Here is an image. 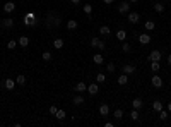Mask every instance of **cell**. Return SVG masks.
Listing matches in <instances>:
<instances>
[{"label": "cell", "mask_w": 171, "mask_h": 127, "mask_svg": "<svg viewBox=\"0 0 171 127\" xmlns=\"http://www.w3.org/2000/svg\"><path fill=\"white\" fill-rule=\"evenodd\" d=\"M45 24L48 26V28H58L60 24H62V19H60V15L57 14V12H48V15H46V19H45Z\"/></svg>", "instance_id": "obj_1"}, {"label": "cell", "mask_w": 171, "mask_h": 127, "mask_svg": "<svg viewBox=\"0 0 171 127\" xmlns=\"http://www.w3.org/2000/svg\"><path fill=\"white\" fill-rule=\"evenodd\" d=\"M22 24L24 26H36L38 24V19H36V14L34 12H27L22 19Z\"/></svg>", "instance_id": "obj_2"}, {"label": "cell", "mask_w": 171, "mask_h": 127, "mask_svg": "<svg viewBox=\"0 0 171 127\" xmlns=\"http://www.w3.org/2000/svg\"><path fill=\"white\" fill-rule=\"evenodd\" d=\"M91 46H92V48H98L99 52L106 48V46H104V41H103V40H99L98 36H94V38L91 40Z\"/></svg>", "instance_id": "obj_3"}, {"label": "cell", "mask_w": 171, "mask_h": 127, "mask_svg": "<svg viewBox=\"0 0 171 127\" xmlns=\"http://www.w3.org/2000/svg\"><path fill=\"white\" fill-rule=\"evenodd\" d=\"M14 24H15V21H14L12 17H7V19H2V21H0V26H2L3 29H10V28H14Z\"/></svg>", "instance_id": "obj_4"}, {"label": "cell", "mask_w": 171, "mask_h": 127, "mask_svg": "<svg viewBox=\"0 0 171 127\" xmlns=\"http://www.w3.org/2000/svg\"><path fill=\"white\" fill-rule=\"evenodd\" d=\"M127 19H128L130 24H137V22L140 21V15H139V12H128V14H127Z\"/></svg>", "instance_id": "obj_5"}, {"label": "cell", "mask_w": 171, "mask_h": 127, "mask_svg": "<svg viewBox=\"0 0 171 127\" xmlns=\"http://www.w3.org/2000/svg\"><path fill=\"white\" fill-rule=\"evenodd\" d=\"M137 40H139L140 45H149V43H151V34H149V33H140Z\"/></svg>", "instance_id": "obj_6"}, {"label": "cell", "mask_w": 171, "mask_h": 127, "mask_svg": "<svg viewBox=\"0 0 171 127\" xmlns=\"http://www.w3.org/2000/svg\"><path fill=\"white\" fill-rule=\"evenodd\" d=\"M151 84L154 86V88H163V79H161V76H158L156 72H154V76H152V79H151Z\"/></svg>", "instance_id": "obj_7"}, {"label": "cell", "mask_w": 171, "mask_h": 127, "mask_svg": "<svg viewBox=\"0 0 171 127\" xmlns=\"http://www.w3.org/2000/svg\"><path fill=\"white\" fill-rule=\"evenodd\" d=\"M87 93L92 95V96L98 95V93H99V83H92V84H89V86H87Z\"/></svg>", "instance_id": "obj_8"}, {"label": "cell", "mask_w": 171, "mask_h": 127, "mask_svg": "<svg viewBox=\"0 0 171 127\" xmlns=\"http://www.w3.org/2000/svg\"><path fill=\"white\" fill-rule=\"evenodd\" d=\"M118 12H120V14H128V12H130V3H128V2H122V3L118 5Z\"/></svg>", "instance_id": "obj_9"}, {"label": "cell", "mask_w": 171, "mask_h": 127, "mask_svg": "<svg viewBox=\"0 0 171 127\" xmlns=\"http://www.w3.org/2000/svg\"><path fill=\"white\" fill-rule=\"evenodd\" d=\"M149 60H151V62H159V60H161V52H159V50H152V52L149 53Z\"/></svg>", "instance_id": "obj_10"}, {"label": "cell", "mask_w": 171, "mask_h": 127, "mask_svg": "<svg viewBox=\"0 0 171 127\" xmlns=\"http://www.w3.org/2000/svg\"><path fill=\"white\" fill-rule=\"evenodd\" d=\"M14 10H15V3H14V2H5V3H3V12L12 14Z\"/></svg>", "instance_id": "obj_11"}, {"label": "cell", "mask_w": 171, "mask_h": 127, "mask_svg": "<svg viewBox=\"0 0 171 127\" xmlns=\"http://www.w3.org/2000/svg\"><path fill=\"white\" fill-rule=\"evenodd\" d=\"M84 101H86V100H84V96H82L81 93H79L77 96H74V98H72V103H74V105H77V107H81Z\"/></svg>", "instance_id": "obj_12"}, {"label": "cell", "mask_w": 171, "mask_h": 127, "mask_svg": "<svg viewBox=\"0 0 171 127\" xmlns=\"http://www.w3.org/2000/svg\"><path fill=\"white\" fill-rule=\"evenodd\" d=\"M77 26H79V24H77V21H75V19H69V21H67V29H69V31L77 29Z\"/></svg>", "instance_id": "obj_13"}, {"label": "cell", "mask_w": 171, "mask_h": 127, "mask_svg": "<svg viewBox=\"0 0 171 127\" xmlns=\"http://www.w3.org/2000/svg\"><path fill=\"white\" fill-rule=\"evenodd\" d=\"M127 83H128V74H125V72L120 74V76H118V84H120V86H125Z\"/></svg>", "instance_id": "obj_14"}, {"label": "cell", "mask_w": 171, "mask_h": 127, "mask_svg": "<svg viewBox=\"0 0 171 127\" xmlns=\"http://www.w3.org/2000/svg\"><path fill=\"white\" fill-rule=\"evenodd\" d=\"M14 88H15V81H14V79H10V77H9V79H5V89H7V91H12Z\"/></svg>", "instance_id": "obj_15"}, {"label": "cell", "mask_w": 171, "mask_h": 127, "mask_svg": "<svg viewBox=\"0 0 171 127\" xmlns=\"http://www.w3.org/2000/svg\"><path fill=\"white\" fill-rule=\"evenodd\" d=\"M74 89H75L77 93H84V91L87 89V86H86V83H82V81H81V83H77V84H75V88H74Z\"/></svg>", "instance_id": "obj_16"}, {"label": "cell", "mask_w": 171, "mask_h": 127, "mask_svg": "<svg viewBox=\"0 0 171 127\" xmlns=\"http://www.w3.org/2000/svg\"><path fill=\"white\" fill-rule=\"evenodd\" d=\"M142 105H144V101H142L140 98H135V100L132 101V108H135V110H140Z\"/></svg>", "instance_id": "obj_17"}, {"label": "cell", "mask_w": 171, "mask_h": 127, "mask_svg": "<svg viewBox=\"0 0 171 127\" xmlns=\"http://www.w3.org/2000/svg\"><path fill=\"white\" fill-rule=\"evenodd\" d=\"M152 110L159 114V112L163 110V101H159V100H156V101H152Z\"/></svg>", "instance_id": "obj_18"}, {"label": "cell", "mask_w": 171, "mask_h": 127, "mask_svg": "<svg viewBox=\"0 0 171 127\" xmlns=\"http://www.w3.org/2000/svg\"><path fill=\"white\" fill-rule=\"evenodd\" d=\"M108 114H110V107H108L106 103L101 105V107H99V115H101V117H106Z\"/></svg>", "instance_id": "obj_19"}, {"label": "cell", "mask_w": 171, "mask_h": 127, "mask_svg": "<svg viewBox=\"0 0 171 127\" xmlns=\"http://www.w3.org/2000/svg\"><path fill=\"white\" fill-rule=\"evenodd\" d=\"M116 38H118L120 41H125V40H127V31H125V29H118V31H116Z\"/></svg>", "instance_id": "obj_20"}, {"label": "cell", "mask_w": 171, "mask_h": 127, "mask_svg": "<svg viewBox=\"0 0 171 127\" xmlns=\"http://www.w3.org/2000/svg\"><path fill=\"white\" fill-rule=\"evenodd\" d=\"M53 48H57V50L63 48V40H62V38H55V40H53Z\"/></svg>", "instance_id": "obj_21"}, {"label": "cell", "mask_w": 171, "mask_h": 127, "mask_svg": "<svg viewBox=\"0 0 171 127\" xmlns=\"http://www.w3.org/2000/svg\"><path fill=\"white\" fill-rule=\"evenodd\" d=\"M123 72H125V74H134V72H135V67H134L132 64H125V65H123Z\"/></svg>", "instance_id": "obj_22"}, {"label": "cell", "mask_w": 171, "mask_h": 127, "mask_svg": "<svg viewBox=\"0 0 171 127\" xmlns=\"http://www.w3.org/2000/svg\"><path fill=\"white\" fill-rule=\"evenodd\" d=\"M15 84L24 86V84H26V76H24V74H17V77H15Z\"/></svg>", "instance_id": "obj_23"}, {"label": "cell", "mask_w": 171, "mask_h": 127, "mask_svg": "<svg viewBox=\"0 0 171 127\" xmlns=\"http://www.w3.org/2000/svg\"><path fill=\"white\" fill-rule=\"evenodd\" d=\"M110 33H111V29H110L108 26H101V28H99V34H101V36H110Z\"/></svg>", "instance_id": "obj_24"}, {"label": "cell", "mask_w": 171, "mask_h": 127, "mask_svg": "<svg viewBox=\"0 0 171 127\" xmlns=\"http://www.w3.org/2000/svg\"><path fill=\"white\" fill-rule=\"evenodd\" d=\"M92 62H94V64H98V65H101V64L104 62V58H103V55H101V53H96V55L92 57Z\"/></svg>", "instance_id": "obj_25"}, {"label": "cell", "mask_w": 171, "mask_h": 127, "mask_svg": "<svg viewBox=\"0 0 171 127\" xmlns=\"http://www.w3.org/2000/svg\"><path fill=\"white\" fill-rule=\"evenodd\" d=\"M154 10H156L158 14H163V12H164V5H163L161 2H156V3H154Z\"/></svg>", "instance_id": "obj_26"}, {"label": "cell", "mask_w": 171, "mask_h": 127, "mask_svg": "<svg viewBox=\"0 0 171 127\" xmlns=\"http://www.w3.org/2000/svg\"><path fill=\"white\" fill-rule=\"evenodd\" d=\"M17 43H19V46H27V45H29V38H27V36H21Z\"/></svg>", "instance_id": "obj_27"}, {"label": "cell", "mask_w": 171, "mask_h": 127, "mask_svg": "<svg viewBox=\"0 0 171 127\" xmlns=\"http://www.w3.org/2000/svg\"><path fill=\"white\" fill-rule=\"evenodd\" d=\"M55 117H57L58 120H63V119L67 117V114H65V110H62V108H60V110H57V114H55Z\"/></svg>", "instance_id": "obj_28"}, {"label": "cell", "mask_w": 171, "mask_h": 127, "mask_svg": "<svg viewBox=\"0 0 171 127\" xmlns=\"http://www.w3.org/2000/svg\"><path fill=\"white\" fill-rule=\"evenodd\" d=\"M104 81H106V74H101V72H99V74H96V83L103 84Z\"/></svg>", "instance_id": "obj_29"}, {"label": "cell", "mask_w": 171, "mask_h": 127, "mask_svg": "<svg viewBox=\"0 0 171 127\" xmlns=\"http://www.w3.org/2000/svg\"><path fill=\"white\" fill-rule=\"evenodd\" d=\"M113 117H115L116 120H120V119L123 117V110H122V108H116V110L113 112Z\"/></svg>", "instance_id": "obj_30"}, {"label": "cell", "mask_w": 171, "mask_h": 127, "mask_svg": "<svg viewBox=\"0 0 171 127\" xmlns=\"http://www.w3.org/2000/svg\"><path fill=\"white\" fill-rule=\"evenodd\" d=\"M82 10H84V14H87V15H91V14H92V5H89V3H86V5L82 7Z\"/></svg>", "instance_id": "obj_31"}, {"label": "cell", "mask_w": 171, "mask_h": 127, "mask_svg": "<svg viewBox=\"0 0 171 127\" xmlns=\"http://www.w3.org/2000/svg\"><path fill=\"white\" fill-rule=\"evenodd\" d=\"M144 26H146V29H147V31H152V29L156 28V22H154V21H147Z\"/></svg>", "instance_id": "obj_32"}, {"label": "cell", "mask_w": 171, "mask_h": 127, "mask_svg": "<svg viewBox=\"0 0 171 127\" xmlns=\"http://www.w3.org/2000/svg\"><path fill=\"white\" fill-rule=\"evenodd\" d=\"M159 69H161L159 62H151V71L152 72H159Z\"/></svg>", "instance_id": "obj_33"}, {"label": "cell", "mask_w": 171, "mask_h": 127, "mask_svg": "<svg viewBox=\"0 0 171 127\" xmlns=\"http://www.w3.org/2000/svg\"><path fill=\"white\" fill-rule=\"evenodd\" d=\"M17 45H19V43H17L15 40H10V41L7 43V48H9V50H14V48H17Z\"/></svg>", "instance_id": "obj_34"}, {"label": "cell", "mask_w": 171, "mask_h": 127, "mask_svg": "<svg viewBox=\"0 0 171 127\" xmlns=\"http://www.w3.org/2000/svg\"><path fill=\"white\" fill-rule=\"evenodd\" d=\"M139 117H140V115H139V110L134 108V110L130 112V119H132V120H139Z\"/></svg>", "instance_id": "obj_35"}, {"label": "cell", "mask_w": 171, "mask_h": 127, "mask_svg": "<svg viewBox=\"0 0 171 127\" xmlns=\"http://www.w3.org/2000/svg\"><path fill=\"white\" fill-rule=\"evenodd\" d=\"M41 58H43L45 62H50V60H51V53H50V52H43V55H41Z\"/></svg>", "instance_id": "obj_36"}, {"label": "cell", "mask_w": 171, "mask_h": 127, "mask_svg": "<svg viewBox=\"0 0 171 127\" xmlns=\"http://www.w3.org/2000/svg\"><path fill=\"white\" fill-rule=\"evenodd\" d=\"M159 119H161V120H166V119H168V110L163 108V110L159 112Z\"/></svg>", "instance_id": "obj_37"}, {"label": "cell", "mask_w": 171, "mask_h": 127, "mask_svg": "<svg viewBox=\"0 0 171 127\" xmlns=\"http://www.w3.org/2000/svg\"><path fill=\"white\" fill-rule=\"evenodd\" d=\"M122 50H123V52H125V53H128V52H130V50H132V48H130V45H128V43H127V41H123V45H122Z\"/></svg>", "instance_id": "obj_38"}, {"label": "cell", "mask_w": 171, "mask_h": 127, "mask_svg": "<svg viewBox=\"0 0 171 127\" xmlns=\"http://www.w3.org/2000/svg\"><path fill=\"white\" fill-rule=\"evenodd\" d=\"M115 69H116V67H115V64H113V62H110V64L106 65V71H108V72H115Z\"/></svg>", "instance_id": "obj_39"}, {"label": "cell", "mask_w": 171, "mask_h": 127, "mask_svg": "<svg viewBox=\"0 0 171 127\" xmlns=\"http://www.w3.org/2000/svg\"><path fill=\"white\" fill-rule=\"evenodd\" d=\"M57 110H58V108H57L55 105H51V107H50V114H51V115H55V114H57Z\"/></svg>", "instance_id": "obj_40"}, {"label": "cell", "mask_w": 171, "mask_h": 127, "mask_svg": "<svg viewBox=\"0 0 171 127\" xmlns=\"http://www.w3.org/2000/svg\"><path fill=\"white\" fill-rule=\"evenodd\" d=\"M103 2H104V3H108V5H111V3H113L115 0H103Z\"/></svg>", "instance_id": "obj_41"}, {"label": "cell", "mask_w": 171, "mask_h": 127, "mask_svg": "<svg viewBox=\"0 0 171 127\" xmlns=\"http://www.w3.org/2000/svg\"><path fill=\"white\" fill-rule=\"evenodd\" d=\"M70 2H72V3H75V5H77V3H81V0H70Z\"/></svg>", "instance_id": "obj_42"}, {"label": "cell", "mask_w": 171, "mask_h": 127, "mask_svg": "<svg viewBox=\"0 0 171 127\" xmlns=\"http://www.w3.org/2000/svg\"><path fill=\"white\" fill-rule=\"evenodd\" d=\"M168 112L171 114V101H168Z\"/></svg>", "instance_id": "obj_43"}, {"label": "cell", "mask_w": 171, "mask_h": 127, "mask_svg": "<svg viewBox=\"0 0 171 127\" xmlns=\"http://www.w3.org/2000/svg\"><path fill=\"white\" fill-rule=\"evenodd\" d=\"M168 65H171V53L168 55Z\"/></svg>", "instance_id": "obj_44"}, {"label": "cell", "mask_w": 171, "mask_h": 127, "mask_svg": "<svg viewBox=\"0 0 171 127\" xmlns=\"http://www.w3.org/2000/svg\"><path fill=\"white\" fill-rule=\"evenodd\" d=\"M128 2H132V3H135V2H139V0H128Z\"/></svg>", "instance_id": "obj_45"}]
</instances>
